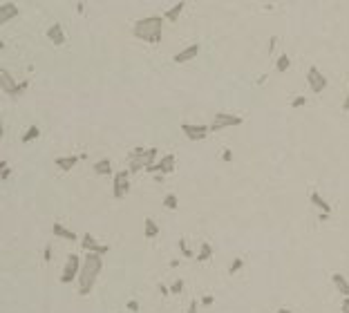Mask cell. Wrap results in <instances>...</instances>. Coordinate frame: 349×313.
<instances>
[{"label": "cell", "instance_id": "1", "mask_svg": "<svg viewBox=\"0 0 349 313\" xmlns=\"http://www.w3.org/2000/svg\"><path fill=\"white\" fill-rule=\"evenodd\" d=\"M103 271V259L96 253H85L83 255V266H81V275H79V295H90L94 289L98 273Z\"/></svg>", "mask_w": 349, "mask_h": 313}, {"label": "cell", "instance_id": "2", "mask_svg": "<svg viewBox=\"0 0 349 313\" xmlns=\"http://www.w3.org/2000/svg\"><path fill=\"white\" fill-rule=\"evenodd\" d=\"M132 36L143 43L157 45L164 36V16H148L132 25Z\"/></svg>", "mask_w": 349, "mask_h": 313}, {"label": "cell", "instance_id": "3", "mask_svg": "<svg viewBox=\"0 0 349 313\" xmlns=\"http://www.w3.org/2000/svg\"><path fill=\"white\" fill-rule=\"evenodd\" d=\"M27 87H29V81L18 83L7 67H0V90L5 94H9V96H20V94L27 92Z\"/></svg>", "mask_w": 349, "mask_h": 313}, {"label": "cell", "instance_id": "4", "mask_svg": "<svg viewBox=\"0 0 349 313\" xmlns=\"http://www.w3.org/2000/svg\"><path fill=\"white\" fill-rule=\"evenodd\" d=\"M244 119L239 117V114H233V112H215V117H213V121L208 123V128H211V132H220V130H226V128H237V125H242Z\"/></svg>", "mask_w": 349, "mask_h": 313}, {"label": "cell", "instance_id": "5", "mask_svg": "<svg viewBox=\"0 0 349 313\" xmlns=\"http://www.w3.org/2000/svg\"><path fill=\"white\" fill-rule=\"evenodd\" d=\"M81 266H83V257H79V255H74V253L67 255L63 273H61V284H72V280H79Z\"/></svg>", "mask_w": 349, "mask_h": 313}, {"label": "cell", "instance_id": "6", "mask_svg": "<svg viewBox=\"0 0 349 313\" xmlns=\"http://www.w3.org/2000/svg\"><path fill=\"white\" fill-rule=\"evenodd\" d=\"M130 192V170L123 168L119 172H114V181H112V197L114 199H123Z\"/></svg>", "mask_w": 349, "mask_h": 313}, {"label": "cell", "instance_id": "7", "mask_svg": "<svg viewBox=\"0 0 349 313\" xmlns=\"http://www.w3.org/2000/svg\"><path fill=\"white\" fill-rule=\"evenodd\" d=\"M307 83H309V90L314 94H322L327 90V85H329V81H327V76L322 74L320 70H318L316 65H311L309 70H307Z\"/></svg>", "mask_w": 349, "mask_h": 313}, {"label": "cell", "instance_id": "8", "mask_svg": "<svg viewBox=\"0 0 349 313\" xmlns=\"http://www.w3.org/2000/svg\"><path fill=\"white\" fill-rule=\"evenodd\" d=\"M179 130L184 132V137L188 141H204L208 134H211V128L208 125H195V123H181Z\"/></svg>", "mask_w": 349, "mask_h": 313}, {"label": "cell", "instance_id": "9", "mask_svg": "<svg viewBox=\"0 0 349 313\" xmlns=\"http://www.w3.org/2000/svg\"><path fill=\"white\" fill-rule=\"evenodd\" d=\"M175 164H177V159H175V154H164L161 159L157 161L155 166H150L145 172H150V175H170V172L175 170Z\"/></svg>", "mask_w": 349, "mask_h": 313}, {"label": "cell", "instance_id": "10", "mask_svg": "<svg viewBox=\"0 0 349 313\" xmlns=\"http://www.w3.org/2000/svg\"><path fill=\"white\" fill-rule=\"evenodd\" d=\"M200 43H190L188 47H184L181 51H177V54L173 56V61L177 63V65H184V63H190L192 59H197L200 56Z\"/></svg>", "mask_w": 349, "mask_h": 313}, {"label": "cell", "instance_id": "11", "mask_svg": "<svg viewBox=\"0 0 349 313\" xmlns=\"http://www.w3.org/2000/svg\"><path fill=\"white\" fill-rule=\"evenodd\" d=\"M47 40L52 45H56V47H61L65 43V31H63V25L61 23H54V25H49L47 27Z\"/></svg>", "mask_w": 349, "mask_h": 313}, {"label": "cell", "instance_id": "12", "mask_svg": "<svg viewBox=\"0 0 349 313\" xmlns=\"http://www.w3.org/2000/svg\"><path fill=\"white\" fill-rule=\"evenodd\" d=\"M20 14L18 5L14 3H3L0 5V25H7L12 18H16V16Z\"/></svg>", "mask_w": 349, "mask_h": 313}, {"label": "cell", "instance_id": "13", "mask_svg": "<svg viewBox=\"0 0 349 313\" xmlns=\"http://www.w3.org/2000/svg\"><path fill=\"white\" fill-rule=\"evenodd\" d=\"M52 235H54V237L65 239V242H76V237H79L74 231H70V228H67L65 224H61V222H56L54 226H52Z\"/></svg>", "mask_w": 349, "mask_h": 313}, {"label": "cell", "instance_id": "14", "mask_svg": "<svg viewBox=\"0 0 349 313\" xmlns=\"http://www.w3.org/2000/svg\"><path fill=\"white\" fill-rule=\"evenodd\" d=\"M81 154H67V156H56L54 159V166H59L63 172H70L72 168H74L76 164H79Z\"/></svg>", "mask_w": 349, "mask_h": 313}, {"label": "cell", "instance_id": "15", "mask_svg": "<svg viewBox=\"0 0 349 313\" xmlns=\"http://www.w3.org/2000/svg\"><path fill=\"white\" fill-rule=\"evenodd\" d=\"M309 201L314 203V206H316L320 213H325V215H331V203H329V201H325V197H322L318 190H311Z\"/></svg>", "mask_w": 349, "mask_h": 313}, {"label": "cell", "instance_id": "16", "mask_svg": "<svg viewBox=\"0 0 349 313\" xmlns=\"http://www.w3.org/2000/svg\"><path fill=\"white\" fill-rule=\"evenodd\" d=\"M331 282H333V286H336L338 293L349 297V282H347L345 275H342V273H331Z\"/></svg>", "mask_w": 349, "mask_h": 313}, {"label": "cell", "instance_id": "17", "mask_svg": "<svg viewBox=\"0 0 349 313\" xmlns=\"http://www.w3.org/2000/svg\"><path fill=\"white\" fill-rule=\"evenodd\" d=\"M184 7H186V3H175L173 7L170 9H166L164 12V20H168V23H177V20H179V16H181V12H184Z\"/></svg>", "mask_w": 349, "mask_h": 313}, {"label": "cell", "instance_id": "18", "mask_svg": "<svg viewBox=\"0 0 349 313\" xmlns=\"http://www.w3.org/2000/svg\"><path fill=\"white\" fill-rule=\"evenodd\" d=\"M98 246H101V244H98V239L94 237V235L85 233V235L81 237V248L85 250V253H96Z\"/></svg>", "mask_w": 349, "mask_h": 313}, {"label": "cell", "instance_id": "19", "mask_svg": "<svg viewBox=\"0 0 349 313\" xmlns=\"http://www.w3.org/2000/svg\"><path fill=\"white\" fill-rule=\"evenodd\" d=\"M159 231H161V228L157 226V222H155L153 217H145L143 219V237L145 239H155L159 235Z\"/></svg>", "mask_w": 349, "mask_h": 313}, {"label": "cell", "instance_id": "20", "mask_svg": "<svg viewBox=\"0 0 349 313\" xmlns=\"http://www.w3.org/2000/svg\"><path fill=\"white\" fill-rule=\"evenodd\" d=\"M92 170H94V175H98V177L112 175V161L110 159H98L96 164L92 166Z\"/></svg>", "mask_w": 349, "mask_h": 313}, {"label": "cell", "instance_id": "21", "mask_svg": "<svg viewBox=\"0 0 349 313\" xmlns=\"http://www.w3.org/2000/svg\"><path fill=\"white\" fill-rule=\"evenodd\" d=\"M38 137H40V128H38V125H29L27 132L20 137V141H23V143H32V141H36Z\"/></svg>", "mask_w": 349, "mask_h": 313}, {"label": "cell", "instance_id": "22", "mask_svg": "<svg viewBox=\"0 0 349 313\" xmlns=\"http://www.w3.org/2000/svg\"><path fill=\"white\" fill-rule=\"evenodd\" d=\"M213 257V246L208 242H204L200 246V253H197V262H208Z\"/></svg>", "mask_w": 349, "mask_h": 313}, {"label": "cell", "instance_id": "23", "mask_svg": "<svg viewBox=\"0 0 349 313\" xmlns=\"http://www.w3.org/2000/svg\"><path fill=\"white\" fill-rule=\"evenodd\" d=\"M289 67H291V59H289L286 54H280L278 61H275V70H278L280 74H284V72L289 70Z\"/></svg>", "mask_w": 349, "mask_h": 313}, {"label": "cell", "instance_id": "24", "mask_svg": "<svg viewBox=\"0 0 349 313\" xmlns=\"http://www.w3.org/2000/svg\"><path fill=\"white\" fill-rule=\"evenodd\" d=\"M161 203H164V206L168 208V211H177V208H179V199H177L175 192H168V195L164 197V201H161Z\"/></svg>", "mask_w": 349, "mask_h": 313}, {"label": "cell", "instance_id": "25", "mask_svg": "<svg viewBox=\"0 0 349 313\" xmlns=\"http://www.w3.org/2000/svg\"><path fill=\"white\" fill-rule=\"evenodd\" d=\"M177 246H179V253L184 255L186 259H192V257H195V253H192V250H190L188 242H186V237H179V244H177Z\"/></svg>", "mask_w": 349, "mask_h": 313}, {"label": "cell", "instance_id": "26", "mask_svg": "<svg viewBox=\"0 0 349 313\" xmlns=\"http://www.w3.org/2000/svg\"><path fill=\"white\" fill-rule=\"evenodd\" d=\"M242 269H244V259H242V257H235V259L231 262V266H228V273L235 275V273H239Z\"/></svg>", "mask_w": 349, "mask_h": 313}, {"label": "cell", "instance_id": "27", "mask_svg": "<svg viewBox=\"0 0 349 313\" xmlns=\"http://www.w3.org/2000/svg\"><path fill=\"white\" fill-rule=\"evenodd\" d=\"M184 280H181V278H177L175 282H173V284H170V293H173V295H179L181 293V291H184Z\"/></svg>", "mask_w": 349, "mask_h": 313}, {"label": "cell", "instance_id": "28", "mask_svg": "<svg viewBox=\"0 0 349 313\" xmlns=\"http://www.w3.org/2000/svg\"><path fill=\"white\" fill-rule=\"evenodd\" d=\"M307 103H309V98H307L305 94H300V96H295L293 101H291V108H293V110H298V108H305Z\"/></svg>", "mask_w": 349, "mask_h": 313}, {"label": "cell", "instance_id": "29", "mask_svg": "<svg viewBox=\"0 0 349 313\" xmlns=\"http://www.w3.org/2000/svg\"><path fill=\"white\" fill-rule=\"evenodd\" d=\"M0 168H3V172H0V179H3V181H7L9 177H12V168H9V164H7V161H3V164H0Z\"/></svg>", "mask_w": 349, "mask_h": 313}, {"label": "cell", "instance_id": "30", "mask_svg": "<svg viewBox=\"0 0 349 313\" xmlns=\"http://www.w3.org/2000/svg\"><path fill=\"white\" fill-rule=\"evenodd\" d=\"M145 152H148V148H145V145H137V148L130 152V156H143Z\"/></svg>", "mask_w": 349, "mask_h": 313}, {"label": "cell", "instance_id": "31", "mask_svg": "<svg viewBox=\"0 0 349 313\" xmlns=\"http://www.w3.org/2000/svg\"><path fill=\"white\" fill-rule=\"evenodd\" d=\"M126 309H128V311H132V313H137V311H139V302H137V300H128Z\"/></svg>", "mask_w": 349, "mask_h": 313}, {"label": "cell", "instance_id": "32", "mask_svg": "<svg viewBox=\"0 0 349 313\" xmlns=\"http://www.w3.org/2000/svg\"><path fill=\"white\" fill-rule=\"evenodd\" d=\"M213 302H215V297H213V295H204V297H202V306H211Z\"/></svg>", "mask_w": 349, "mask_h": 313}, {"label": "cell", "instance_id": "33", "mask_svg": "<svg viewBox=\"0 0 349 313\" xmlns=\"http://www.w3.org/2000/svg\"><path fill=\"white\" fill-rule=\"evenodd\" d=\"M49 262H52V244L45 246V264H49Z\"/></svg>", "mask_w": 349, "mask_h": 313}, {"label": "cell", "instance_id": "34", "mask_svg": "<svg viewBox=\"0 0 349 313\" xmlns=\"http://www.w3.org/2000/svg\"><path fill=\"white\" fill-rule=\"evenodd\" d=\"M275 45H278V36H271L269 38V54L275 49Z\"/></svg>", "mask_w": 349, "mask_h": 313}, {"label": "cell", "instance_id": "35", "mask_svg": "<svg viewBox=\"0 0 349 313\" xmlns=\"http://www.w3.org/2000/svg\"><path fill=\"white\" fill-rule=\"evenodd\" d=\"M159 293L164 295V297H166V295H170V286H166V284H159Z\"/></svg>", "mask_w": 349, "mask_h": 313}, {"label": "cell", "instance_id": "36", "mask_svg": "<svg viewBox=\"0 0 349 313\" xmlns=\"http://www.w3.org/2000/svg\"><path fill=\"white\" fill-rule=\"evenodd\" d=\"M340 313H349V297H345L340 304Z\"/></svg>", "mask_w": 349, "mask_h": 313}, {"label": "cell", "instance_id": "37", "mask_svg": "<svg viewBox=\"0 0 349 313\" xmlns=\"http://www.w3.org/2000/svg\"><path fill=\"white\" fill-rule=\"evenodd\" d=\"M222 159H224V161H231V159H233V152L226 148V150H224V152H222Z\"/></svg>", "mask_w": 349, "mask_h": 313}, {"label": "cell", "instance_id": "38", "mask_svg": "<svg viewBox=\"0 0 349 313\" xmlns=\"http://www.w3.org/2000/svg\"><path fill=\"white\" fill-rule=\"evenodd\" d=\"M186 313H197V300H190V306H188V311Z\"/></svg>", "mask_w": 349, "mask_h": 313}, {"label": "cell", "instance_id": "39", "mask_svg": "<svg viewBox=\"0 0 349 313\" xmlns=\"http://www.w3.org/2000/svg\"><path fill=\"white\" fill-rule=\"evenodd\" d=\"M342 110H345V112H349V92H347L345 101H342Z\"/></svg>", "mask_w": 349, "mask_h": 313}, {"label": "cell", "instance_id": "40", "mask_svg": "<svg viewBox=\"0 0 349 313\" xmlns=\"http://www.w3.org/2000/svg\"><path fill=\"white\" fill-rule=\"evenodd\" d=\"M76 12H79V14L85 12V3H76Z\"/></svg>", "mask_w": 349, "mask_h": 313}, {"label": "cell", "instance_id": "41", "mask_svg": "<svg viewBox=\"0 0 349 313\" xmlns=\"http://www.w3.org/2000/svg\"><path fill=\"white\" fill-rule=\"evenodd\" d=\"M264 81H267V74H262V76L258 78V85H264Z\"/></svg>", "mask_w": 349, "mask_h": 313}, {"label": "cell", "instance_id": "42", "mask_svg": "<svg viewBox=\"0 0 349 313\" xmlns=\"http://www.w3.org/2000/svg\"><path fill=\"white\" fill-rule=\"evenodd\" d=\"M179 266V259H170V269H177Z\"/></svg>", "mask_w": 349, "mask_h": 313}, {"label": "cell", "instance_id": "43", "mask_svg": "<svg viewBox=\"0 0 349 313\" xmlns=\"http://www.w3.org/2000/svg\"><path fill=\"white\" fill-rule=\"evenodd\" d=\"M275 313H291V309H286V306H280V309L275 311Z\"/></svg>", "mask_w": 349, "mask_h": 313}]
</instances>
